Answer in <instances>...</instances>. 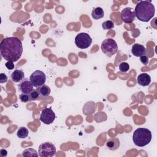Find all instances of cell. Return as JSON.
I'll list each match as a JSON object with an SVG mask.
<instances>
[{
    "label": "cell",
    "instance_id": "cell-2",
    "mask_svg": "<svg viewBox=\"0 0 157 157\" xmlns=\"http://www.w3.org/2000/svg\"><path fill=\"white\" fill-rule=\"evenodd\" d=\"M134 11L139 20L148 22L154 17L155 9L150 1H142L137 4Z\"/></svg>",
    "mask_w": 157,
    "mask_h": 157
},
{
    "label": "cell",
    "instance_id": "cell-23",
    "mask_svg": "<svg viewBox=\"0 0 157 157\" xmlns=\"http://www.w3.org/2000/svg\"><path fill=\"white\" fill-rule=\"evenodd\" d=\"M19 98L20 101L22 102H27L31 101L30 99V97L29 94H25V93H21L19 95Z\"/></svg>",
    "mask_w": 157,
    "mask_h": 157
},
{
    "label": "cell",
    "instance_id": "cell-24",
    "mask_svg": "<svg viewBox=\"0 0 157 157\" xmlns=\"http://www.w3.org/2000/svg\"><path fill=\"white\" fill-rule=\"evenodd\" d=\"M7 76L4 74V73H1L0 74V83H4L7 82Z\"/></svg>",
    "mask_w": 157,
    "mask_h": 157
},
{
    "label": "cell",
    "instance_id": "cell-19",
    "mask_svg": "<svg viewBox=\"0 0 157 157\" xmlns=\"http://www.w3.org/2000/svg\"><path fill=\"white\" fill-rule=\"evenodd\" d=\"M22 156H38L39 154L37 151L32 148H29L25 150L22 153Z\"/></svg>",
    "mask_w": 157,
    "mask_h": 157
},
{
    "label": "cell",
    "instance_id": "cell-14",
    "mask_svg": "<svg viewBox=\"0 0 157 157\" xmlns=\"http://www.w3.org/2000/svg\"><path fill=\"white\" fill-rule=\"evenodd\" d=\"M11 78L13 82H20L22 80L25 78V74L21 70L15 69L11 74Z\"/></svg>",
    "mask_w": 157,
    "mask_h": 157
},
{
    "label": "cell",
    "instance_id": "cell-15",
    "mask_svg": "<svg viewBox=\"0 0 157 157\" xmlns=\"http://www.w3.org/2000/svg\"><path fill=\"white\" fill-rule=\"evenodd\" d=\"M95 111V103L93 101L87 102L83 107V112L85 115H91Z\"/></svg>",
    "mask_w": 157,
    "mask_h": 157
},
{
    "label": "cell",
    "instance_id": "cell-12",
    "mask_svg": "<svg viewBox=\"0 0 157 157\" xmlns=\"http://www.w3.org/2000/svg\"><path fill=\"white\" fill-rule=\"evenodd\" d=\"M137 83L142 86H148L151 83V77L147 73H142L137 76Z\"/></svg>",
    "mask_w": 157,
    "mask_h": 157
},
{
    "label": "cell",
    "instance_id": "cell-25",
    "mask_svg": "<svg viewBox=\"0 0 157 157\" xmlns=\"http://www.w3.org/2000/svg\"><path fill=\"white\" fill-rule=\"evenodd\" d=\"M140 61L142 64H144V65H146L148 63V58L145 55L141 56H140Z\"/></svg>",
    "mask_w": 157,
    "mask_h": 157
},
{
    "label": "cell",
    "instance_id": "cell-3",
    "mask_svg": "<svg viewBox=\"0 0 157 157\" xmlns=\"http://www.w3.org/2000/svg\"><path fill=\"white\" fill-rule=\"evenodd\" d=\"M152 138L151 131L145 128L136 129L132 136V139L136 146L142 147L148 144Z\"/></svg>",
    "mask_w": 157,
    "mask_h": 157
},
{
    "label": "cell",
    "instance_id": "cell-1",
    "mask_svg": "<svg viewBox=\"0 0 157 157\" xmlns=\"http://www.w3.org/2000/svg\"><path fill=\"white\" fill-rule=\"evenodd\" d=\"M0 52L2 57L7 61H17L23 53L21 41L15 37H6L0 44Z\"/></svg>",
    "mask_w": 157,
    "mask_h": 157
},
{
    "label": "cell",
    "instance_id": "cell-4",
    "mask_svg": "<svg viewBox=\"0 0 157 157\" xmlns=\"http://www.w3.org/2000/svg\"><path fill=\"white\" fill-rule=\"evenodd\" d=\"M101 50L102 52L108 57H111L118 51V45L115 40L108 38L103 40L101 44Z\"/></svg>",
    "mask_w": 157,
    "mask_h": 157
},
{
    "label": "cell",
    "instance_id": "cell-18",
    "mask_svg": "<svg viewBox=\"0 0 157 157\" xmlns=\"http://www.w3.org/2000/svg\"><path fill=\"white\" fill-rule=\"evenodd\" d=\"M29 134L28 129L25 127H20L17 132V136L20 139H25L28 137Z\"/></svg>",
    "mask_w": 157,
    "mask_h": 157
},
{
    "label": "cell",
    "instance_id": "cell-27",
    "mask_svg": "<svg viewBox=\"0 0 157 157\" xmlns=\"http://www.w3.org/2000/svg\"><path fill=\"white\" fill-rule=\"evenodd\" d=\"M0 155L2 157H5L7 155V151L5 149H1L0 150Z\"/></svg>",
    "mask_w": 157,
    "mask_h": 157
},
{
    "label": "cell",
    "instance_id": "cell-6",
    "mask_svg": "<svg viewBox=\"0 0 157 157\" xmlns=\"http://www.w3.org/2000/svg\"><path fill=\"white\" fill-rule=\"evenodd\" d=\"M38 153L41 157H52L56 154V147L51 142H44L39 145Z\"/></svg>",
    "mask_w": 157,
    "mask_h": 157
},
{
    "label": "cell",
    "instance_id": "cell-9",
    "mask_svg": "<svg viewBox=\"0 0 157 157\" xmlns=\"http://www.w3.org/2000/svg\"><path fill=\"white\" fill-rule=\"evenodd\" d=\"M121 19L125 23H131L136 18L134 10L131 7H126L121 12Z\"/></svg>",
    "mask_w": 157,
    "mask_h": 157
},
{
    "label": "cell",
    "instance_id": "cell-26",
    "mask_svg": "<svg viewBox=\"0 0 157 157\" xmlns=\"http://www.w3.org/2000/svg\"><path fill=\"white\" fill-rule=\"evenodd\" d=\"M5 66L6 67L9 69V70H12L14 68L15 66H14V64H13V62L12 61H7L6 63H5Z\"/></svg>",
    "mask_w": 157,
    "mask_h": 157
},
{
    "label": "cell",
    "instance_id": "cell-22",
    "mask_svg": "<svg viewBox=\"0 0 157 157\" xmlns=\"http://www.w3.org/2000/svg\"><path fill=\"white\" fill-rule=\"evenodd\" d=\"M29 97H30V99L31 101H34V100H37L38 99L39 97V94L38 93V91H37V90H33L29 94Z\"/></svg>",
    "mask_w": 157,
    "mask_h": 157
},
{
    "label": "cell",
    "instance_id": "cell-5",
    "mask_svg": "<svg viewBox=\"0 0 157 157\" xmlns=\"http://www.w3.org/2000/svg\"><path fill=\"white\" fill-rule=\"evenodd\" d=\"M91 43L92 39L88 33H80L75 37V44L79 48H87L91 45Z\"/></svg>",
    "mask_w": 157,
    "mask_h": 157
},
{
    "label": "cell",
    "instance_id": "cell-13",
    "mask_svg": "<svg viewBox=\"0 0 157 157\" xmlns=\"http://www.w3.org/2000/svg\"><path fill=\"white\" fill-rule=\"evenodd\" d=\"M120 140L118 138H110L106 142L107 147L110 150H116L120 147Z\"/></svg>",
    "mask_w": 157,
    "mask_h": 157
},
{
    "label": "cell",
    "instance_id": "cell-10",
    "mask_svg": "<svg viewBox=\"0 0 157 157\" xmlns=\"http://www.w3.org/2000/svg\"><path fill=\"white\" fill-rule=\"evenodd\" d=\"M33 87L34 86L28 78L22 80L18 85L19 91L25 94H29L33 90Z\"/></svg>",
    "mask_w": 157,
    "mask_h": 157
},
{
    "label": "cell",
    "instance_id": "cell-7",
    "mask_svg": "<svg viewBox=\"0 0 157 157\" xmlns=\"http://www.w3.org/2000/svg\"><path fill=\"white\" fill-rule=\"evenodd\" d=\"M29 80L34 87H39L45 84L46 81V75L44 72L40 70H36L30 75Z\"/></svg>",
    "mask_w": 157,
    "mask_h": 157
},
{
    "label": "cell",
    "instance_id": "cell-16",
    "mask_svg": "<svg viewBox=\"0 0 157 157\" xmlns=\"http://www.w3.org/2000/svg\"><path fill=\"white\" fill-rule=\"evenodd\" d=\"M36 90L38 91L39 95L42 97H47L48 96H49L51 92L50 87L45 84H44L43 85L37 87Z\"/></svg>",
    "mask_w": 157,
    "mask_h": 157
},
{
    "label": "cell",
    "instance_id": "cell-21",
    "mask_svg": "<svg viewBox=\"0 0 157 157\" xmlns=\"http://www.w3.org/2000/svg\"><path fill=\"white\" fill-rule=\"evenodd\" d=\"M119 69L121 72H126L129 69V65L128 63L121 62L119 64Z\"/></svg>",
    "mask_w": 157,
    "mask_h": 157
},
{
    "label": "cell",
    "instance_id": "cell-17",
    "mask_svg": "<svg viewBox=\"0 0 157 157\" xmlns=\"http://www.w3.org/2000/svg\"><path fill=\"white\" fill-rule=\"evenodd\" d=\"M91 16L94 20H99L104 16V12L101 7L94 8L91 12Z\"/></svg>",
    "mask_w": 157,
    "mask_h": 157
},
{
    "label": "cell",
    "instance_id": "cell-20",
    "mask_svg": "<svg viewBox=\"0 0 157 157\" xmlns=\"http://www.w3.org/2000/svg\"><path fill=\"white\" fill-rule=\"evenodd\" d=\"M102 27L105 30L111 29L114 27V23L111 20H107L102 23Z\"/></svg>",
    "mask_w": 157,
    "mask_h": 157
},
{
    "label": "cell",
    "instance_id": "cell-8",
    "mask_svg": "<svg viewBox=\"0 0 157 157\" xmlns=\"http://www.w3.org/2000/svg\"><path fill=\"white\" fill-rule=\"evenodd\" d=\"M55 114L51 107L44 108L40 113V120L45 124H52L55 119Z\"/></svg>",
    "mask_w": 157,
    "mask_h": 157
},
{
    "label": "cell",
    "instance_id": "cell-11",
    "mask_svg": "<svg viewBox=\"0 0 157 157\" xmlns=\"http://www.w3.org/2000/svg\"><path fill=\"white\" fill-rule=\"evenodd\" d=\"M146 48L145 47L139 44H135L132 45L131 48V53L135 56L140 57L145 54Z\"/></svg>",
    "mask_w": 157,
    "mask_h": 157
}]
</instances>
